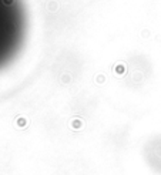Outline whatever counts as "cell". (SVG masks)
Wrapping results in <instances>:
<instances>
[{
    "mask_svg": "<svg viewBox=\"0 0 161 175\" xmlns=\"http://www.w3.org/2000/svg\"><path fill=\"white\" fill-rule=\"evenodd\" d=\"M27 36L23 0H0V70L22 53Z\"/></svg>",
    "mask_w": 161,
    "mask_h": 175,
    "instance_id": "obj_1",
    "label": "cell"
}]
</instances>
